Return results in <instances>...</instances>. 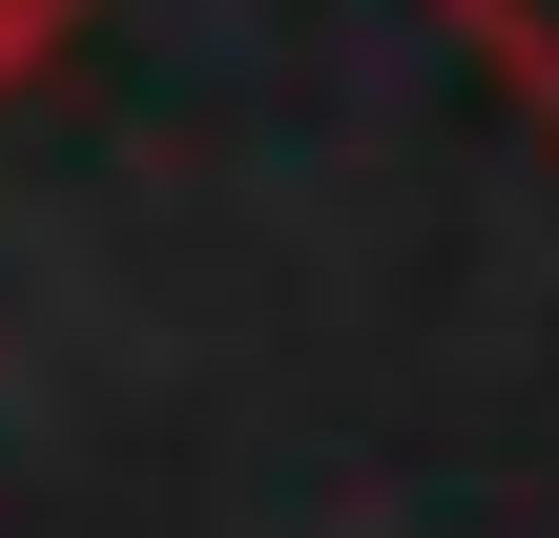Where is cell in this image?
Wrapping results in <instances>:
<instances>
[{
    "label": "cell",
    "mask_w": 559,
    "mask_h": 538,
    "mask_svg": "<svg viewBox=\"0 0 559 538\" xmlns=\"http://www.w3.org/2000/svg\"><path fill=\"white\" fill-rule=\"evenodd\" d=\"M436 21H477V41H498V83L559 124V0H436Z\"/></svg>",
    "instance_id": "1"
},
{
    "label": "cell",
    "mask_w": 559,
    "mask_h": 538,
    "mask_svg": "<svg viewBox=\"0 0 559 538\" xmlns=\"http://www.w3.org/2000/svg\"><path fill=\"white\" fill-rule=\"evenodd\" d=\"M62 21H83V0H0V83H21V62H62Z\"/></svg>",
    "instance_id": "2"
}]
</instances>
